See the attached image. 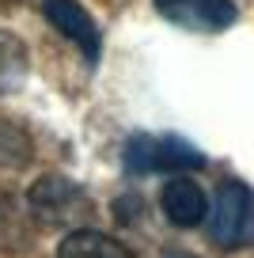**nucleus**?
Listing matches in <instances>:
<instances>
[{"label":"nucleus","instance_id":"nucleus-1","mask_svg":"<svg viewBox=\"0 0 254 258\" xmlns=\"http://www.w3.org/2000/svg\"><path fill=\"white\" fill-rule=\"evenodd\" d=\"M209 239L224 250H239L254 243V190L239 178H228L216 190Z\"/></svg>","mask_w":254,"mask_h":258},{"label":"nucleus","instance_id":"nucleus-8","mask_svg":"<svg viewBox=\"0 0 254 258\" xmlns=\"http://www.w3.org/2000/svg\"><path fill=\"white\" fill-rule=\"evenodd\" d=\"M34 239L31 232V209L19 205L16 198L0 194V250H19Z\"/></svg>","mask_w":254,"mask_h":258},{"label":"nucleus","instance_id":"nucleus-10","mask_svg":"<svg viewBox=\"0 0 254 258\" xmlns=\"http://www.w3.org/2000/svg\"><path fill=\"white\" fill-rule=\"evenodd\" d=\"M31 152L34 148L27 141V133H19L8 121H0V167H23L31 160Z\"/></svg>","mask_w":254,"mask_h":258},{"label":"nucleus","instance_id":"nucleus-3","mask_svg":"<svg viewBox=\"0 0 254 258\" xmlns=\"http://www.w3.org/2000/svg\"><path fill=\"white\" fill-rule=\"evenodd\" d=\"M27 209L38 213L46 224H61V228H72V232H76L80 220L88 217L84 194L72 182H65V178H42V182H34L31 194H27Z\"/></svg>","mask_w":254,"mask_h":258},{"label":"nucleus","instance_id":"nucleus-6","mask_svg":"<svg viewBox=\"0 0 254 258\" xmlns=\"http://www.w3.org/2000/svg\"><path fill=\"white\" fill-rule=\"evenodd\" d=\"M46 19L65 34V38L76 42L88 61L99 57V31H95V23H91V16L80 8L76 0H46Z\"/></svg>","mask_w":254,"mask_h":258},{"label":"nucleus","instance_id":"nucleus-4","mask_svg":"<svg viewBox=\"0 0 254 258\" xmlns=\"http://www.w3.org/2000/svg\"><path fill=\"white\" fill-rule=\"evenodd\" d=\"M156 12L163 19H171L175 27L201 31V34L228 31L239 19L235 0H156Z\"/></svg>","mask_w":254,"mask_h":258},{"label":"nucleus","instance_id":"nucleus-7","mask_svg":"<svg viewBox=\"0 0 254 258\" xmlns=\"http://www.w3.org/2000/svg\"><path fill=\"white\" fill-rule=\"evenodd\" d=\"M57 258H137L125 243L110 239V235L95 232V228H76L61 239Z\"/></svg>","mask_w":254,"mask_h":258},{"label":"nucleus","instance_id":"nucleus-11","mask_svg":"<svg viewBox=\"0 0 254 258\" xmlns=\"http://www.w3.org/2000/svg\"><path fill=\"white\" fill-rule=\"evenodd\" d=\"M167 258H194V254H167Z\"/></svg>","mask_w":254,"mask_h":258},{"label":"nucleus","instance_id":"nucleus-5","mask_svg":"<svg viewBox=\"0 0 254 258\" xmlns=\"http://www.w3.org/2000/svg\"><path fill=\"white\" fill-rule=\"evenodd\" d=\"M159 209H163V217L175 228H194L209 217V198L194 178L175 175L163 186V194H159Z\"/></svg>","mask_w":254,"mask_h":258},{"label":"nucleus","instance_id":"nucleus-2","mask_svg":"<svg viewBox=\"0 0 254 258\" xmlns=\"http://www.w3.org/2000/svg\"><path fill=\"white\" fill-rule=\"evenodd\" d=\"M121 160H125V171H133V175H159V171L201 167L205 156L182 137H148V133H137V137H129Z\"/></svg>","mask_w":254,"mask_h":258},{"label":"nucleus","instance_id":"nucleus-9","mask_svg":"<svg viewBox=\"0 0 254 258\" xmlns=\"http://www.w3.org/2000/svg\"><path fill=\"white\" fill-rule=\"evenodd\" d=\"M31 73V61H27V46L16 38L12 31H0V95L16 91L19 84Z\"/></svg>","mask_w":254,"mask_h":258}]
</instances>
